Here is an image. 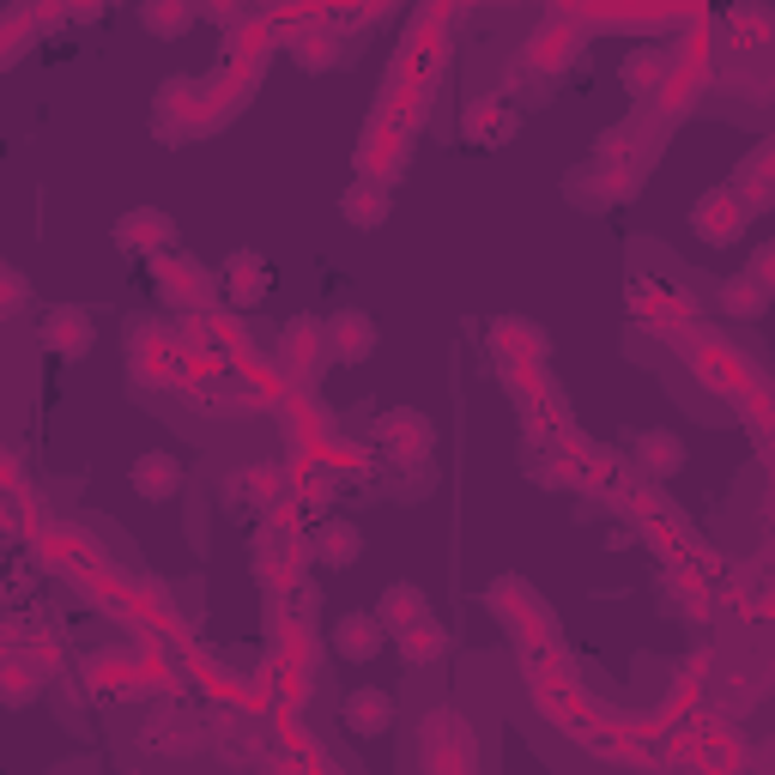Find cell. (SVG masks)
Wrapping results in <instances>:
<instances>
[{"mask_svg": "<svg viewBox=\"0 0 775 775\" xmlns=\"http://www.w3.org/2000/svg\"><path fill=\"white\" fill-rule=\"evenodd\" d=\"M346 715H352L358 734H382V727H388V715H395V703H388L382 691H358L352 703H346Z\"/></svg>", "mask_w": 775, "mask_h": 775, "instance_id": "2", "label": "cell"}, {"mask_svg": "<svg viewBox=\"0 0 775 775\" xmlns=\"http://www.w3.org/2000/svg\"><path fill=\"white\" fill-rule=\"evenodd\" d=\"M382 642H388V636L376 630V618H370V612H346V618H339V630H334V649L346 654V661H376Z\"/></svg>", "mask_w": 775, "mask_h": 775, "instance_id": "1", "label": "cell"}, {"mask_svg": "<svg viewBox=\"0 0 775 775\" xmlns=\"http://www.w3.org/2000/svg\"><path fill=\"white\" fill-rule=\"evenodd\" d=\"M358 551H364L358 527L339 522V527H327V534H322V558H327V564H358Z\"/></svg>", "mask_w": 775, "mask_h": 775, "instance_id": "4", "label": "cell"}, {"mask_svg": "<svg viewBox=\"0 0 775 775\" xmlns=\"http://www.w3.org/2000/svg\"><path fill=\"white\" fill-rule=\"evenodd\" d=\"M134 485H140L146 497H170V491H176V461H164V454L140 461V466H134Z\"/></svg>", "mask_w": 775, "mask_h": 775, "instance_id": "3", "label": "cell"}]
</instances>
